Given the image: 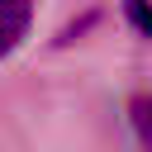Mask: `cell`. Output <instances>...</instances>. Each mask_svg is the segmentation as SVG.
Listing matches in <instances>:
<instances>
[{"label":"cell","mask_w":152,"mask_h":152,"mask_svg":"<svg viewBox=\"0 0 152 152\" xmlns=\"http://www.w3.org/2000/svg\"><path fill=\"white\" fill-rule=\"evenodd\" d=\"M28 19H33V0H0V57L19 48V38L28 33Z\"/></svg>","instance_id":"6da1fadb"},{"label":"cell","mask_w":152,"mask_h":152,"mask_svg":"<svg viewBox=\"0 0 152 152\" xmlns=\"http://www.w3.org/2000/svg\"><path fill=\"white\" fill-rule=\"evenodd\" d=\"M128 119H133V133H138V142L152 152V100L142 95V100H133L128 104Z\"/></svg>","instance_id":"7a4b0ae2"}]
</instances>
